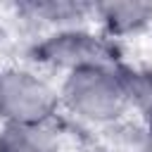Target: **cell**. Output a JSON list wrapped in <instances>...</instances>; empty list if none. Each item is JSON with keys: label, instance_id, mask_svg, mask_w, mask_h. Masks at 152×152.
Here are the masks:
<instances>
[{"label": "cell", "instance_id": "obj_2", "mask_svg": "<svg viewBox=\"0 0 152 152\" xmlns=\"http://www.w3.org/2000/svg\"><path fill=\"white\" fill-rule=\"evenodd\" d=\"M59 88L31 69H0V121L5 126H50L59 112Z\"/></svg>", "mask_w": 152, "mask_h": 152}, {"label": "cell", "instance_id": "obj_5", "mask_svg": "<svg viewBox=\"0 0 152 152\" xmlns=\"http://www.w3.org/2000/svg\"><path fill=\"white\" fill-rule=\"evenodd\" d=\"M17 10L28 19L57 26V31L76 28L81 21L93 17V5L74 2V0H31V2H21Z\"/></svg>", "mask_w": 152, "mask_h": 152}, {"label": "cell", "instance_id": "obj_3", "mask_svg": "<svg viewBox=\"0 0 152 152\" xmlns=\"http://www.w3.org/2000/svg\"><path fill=\"white\" fill-rule=\"evenodd\" d=\"M31 55L38 64L59 69L64 74L83 66L116 64V48L112 38H107L104 33L86 31L81 26L52 31L50 36H45L33 45Z\"/></svg>", "mask_w": 152, "mask_h": 152}, {"label": "cell", "instance_id": "obj_7", "mask_svg": "<svg viewBox=\"0 0 152 152\" xmlns=\"http://www.w3.org/2000/svg\"><path fill=\"white\" fill-rule=\"evenodd\" d=\"M138 152H152V126H147V135H145V142Z\"/></svg>", "mask_w": 152, "mask_h": 152}, {"label": "cell", "instance_id": "obj_6", "mask_svg": "<svg viewBox=\"0 0 152 152\" xmlns=\"http://www.w3.org/2000/svg\"><path fill=\"white\" fill-rule=\"evenodd\" d=\"M0 152H57L50 126H0Z\"/></svg>", "mask_w": 152, "mask_h": 152}, {"label": "cell", "instance_id": "obj_1", "mask_svg": "<svg viewBox=\"0 0 152 152\" xmlns=\"http://www.w3.org/2000/svg\"><path fill=\"white\" fill-rule=\"evenodd\" d=\"M62 107L90 124H114L131 109L126 69L116 64L83 66L64 74L59 86Z\"/></svg>", "mask_w": 152, "mask_h": 152}, {"label": "cell", "instance_id": "obj_4", "mask_svg": "<svg viewBox=\"0 0 152 152\" xmlns=\"http://www.w3.org/2000/svg\"><path fill=\"white\" fill-rule=\"evenodd\" d=\"M93 17L100 21L107 38H124L135 36L145 31L152 24V5L138 2V0H124V2H95Z\"/></svg>", "mask_w": 152, "mask_h": 152}]
</instances>
